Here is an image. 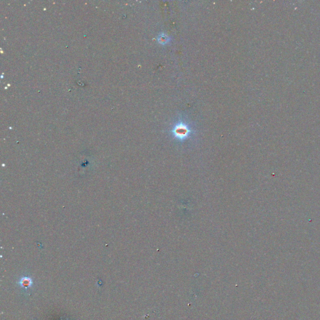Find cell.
Wrapping results in <instances>:
<instances>
[{
	"mask_svg": "<svg viewBox=\"0 0 320 320\" xmlns=\"http://www.w3.org/2000/svg\"><path fill=\"white\" fill-rule=\"evenodd\" d=\"M21 285H22L21 286H25V287L29 286L31 285V281L30 280H27V278H25L23 280H21Z\"/></svg>",
	"mask_w": 320,
	"mask_h": 320,
	"instance_id": "1",
	"label": "cell"
}]
</instances>
